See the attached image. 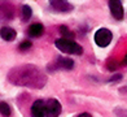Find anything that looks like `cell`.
<instances>
[{"mask_svg":"<svg viewBox=\"0 0 127 117\" xmlns=\"http://www.w3.org/2000/svg\"><path fill=\"white\" fill-rule=\"evenodd\" d=\"M112 39H113V34L110 33V30H108L105 27H101L95 33V43L99 47L109 46L112 42Z\"/></svg>","mask_w":127,"mask_h":117,"instance_id":"obj_3","label":"cell"},{"mask_svg":"<svg viewBox=\"0 0 127 117\" xmlns=\"http://www.w3.org/2000/svg\"><path fill=\"white\" fill-rule=\"evenodd\" d=\"M51 8H53L56 12H60V13H66V12L73 10V5L67 1H62V0H53V1H49Z\"/></svg>","mask_w":127,"mask_h":117,"instance_id":"obj_6","label":"cell"},{"mask_svg":"<svg viewBox=\"0 0 127 117\" xmlns=\"http://www.w3.org/2000/svg\"><path fill=\"white\" fill-rule=\"evenodd\" d=\"M0 113H1L4 117H9L12 111H10V107L5 103V102H0Z\"/></svg>","mask_w":127,"mask_h":117,"instance_id":"obj_11","label":"cell"},{"mask_svg":"<svg viewBox=\"0 0 127 117\" xmlns=\"http://www.w3.org/2000/svg\"><path fill=\"white\" fill-rule=\"evenodd\" d=\"M61 113V104L57 99H48L45 102V117H59Z\"/></svg>","mask_w":127,"mask_h":117,"instance_id":"obj_4","label":"cell"},{"mask_svg":"<svg viewBox=\"0 0 127 117\" xmlns=\"http://www.w3.org/2000/svg\"><path fill=\"white\" fill-rule=\"evenodd\" d=\"M30 47H31V42H30V40H24V42H21V44H20V50L25 51L27 48H30Z\"/></svg>","mask_w":127,"mask_h":117,"instance_id":"obj_14","label":"cell"},{"mask_svg":"<svg viewBox=\"0 0 127 117\" xmlns=\"http://www.w3.org/2000/svg\"><path fill=\"white\" fill-rule=\"evenodd\" d=\"M30 17H31V8L29 5H24L22 7V20L27 21L30 20Z\"/></svg>","mask_w":127,"mask_h":117,"instance_id":"obj_13","label":"cell"},{"mask_svg":"<svg viewBox=\"0 0 127 117\" xmlns=\"http://www.w3.org/2000/svg\"><path fill=\"white\" fill-rule=\"evenodd\" d=\"M53 65H55V69H73L74 61L67 57H57Z\"/></svg>","mask_w":127,"mask_h":117,"instance_id":"obj_8","label":"cell"},{"mask_svg":"<svg viewBox=\"0 0 127 117\" xmlns=\"http://www.w3.org/2000/svg\"><path fill=\"white\" fill-rule=\"evenodd\" d=\"M55 46L61 52H65V54L77 55V56H80V55L83 54V48L75 42V40H71V39L60 38V39H57L56 42H55Z\"/></svg>","mask_w":127,"mask_h":117,"instance_id":"obj_2","label":"cell"},{"mask_svg":"<svg viewBox=\"0 0 127 117\" xmlns=\"http://www.w3.org/2000/svg\"><path fill=\"white\" fill-rule=\"evenodd\" d=\"M27 33H29L30 37L38 38V37H40V35L44 33V26L42 25V23H32V25L29 26Z\"/></svg>","mask_w":127,"mask_h":117,"instance_id":"obj_10","label":"cell"},{"mask_svg":"<svg viewBox=\"0 0 127 117\" xmlns=\"http://www.w3.org/2000/svg\"><path fill=\"white\" fill-rule=\"evenodd\" d=\"M78 117H92V116H91L90 113H87V112H84V113H80Z\"/></svg>","mask_w":127,"mask_h":117,"instance_id":"obj_15","label":"cell"},{"mask_svg":"<svg viewBox=\"0 0 127 117\" xmlns=\"http://www.w3.org/2000/svg\"><path fill=\"white\" fill-rule=\"evenodd\" d=\"M109 9L112 12V16L114 17L115 20H122L123 18V7H122V3L117 1V0H110L109 1Z\"/></svg>","mask_w":127,"mask_h":117,"instance_id":"obj_5","label":"cell"},{"mask_svg":"<svg viewBox=\"0 0 127 117\" xmlns=\"http://www.w3.org/2000/svg\"><path fill=\"white\" fill-rule=\"evenodd\" d=\"M16 30L12 27H9V26H4L0 29V37H1L4 40H7V42H10V40H13L16 39Z\"/></svg>","mask_w":127,"mask_h":117,"instance_id":"obj_9","label":"cell"},{"mask_svg":"<svg viewBox=\"0 0 127 117\" xmlns=\"http://www.w3.org/2000/svg\"><path fill=\"white\" fill-rule=\"evenodd\" d=\"M122 64H123V65H127V54H126V56H125V58H123Z\"/></svg>","mask_w":127,"mask_h":117,"instance_id":"obj_16","label":"cell"},{"mask_svg":"<svg viewBox=\"0 0 127 117\" xmlns=\"http://www.w3.org/2000/svg\"><path fill=\"white\" fill-rule=\"evenodd\" d=\"M60 31H61V34L64 35V39H71V40H73L74 34H73V31L69 30L66 26H61V27H60Z\"/></svg>","mask_w":127,"mask_h":117,"instance_id":"obj_12","label":"cell"},{"mask_svg":"<svg viewBox=\"0 0 127 117\" xmlns=\"http://www.w3.org/2000/svg\"><path fill=\"white\" fill-rule=\"evenodd\" d=\"M32 117H45V103L43 100H36L31 105Z\"/></svg>","mask_w":127,"mask_h":117,"instance_id":"obj_7","label":"cell"},{"mask_svg":"<svg viewBox=\"0 0 127 117\" xmlns=\"http://www.w3.org/2000/svg\"><path fill=\"white\" fill-rule=\"evenodd\" d=\"M8 78L12 83L17 86H26L32 89H40L43 87L47 78L40 70L34 65H22L12 69L8 74Z\"/></svg>","mask_w":127,"mask_h":117,"instance_id":"obj_1","label":"cell"}]
</instances>
